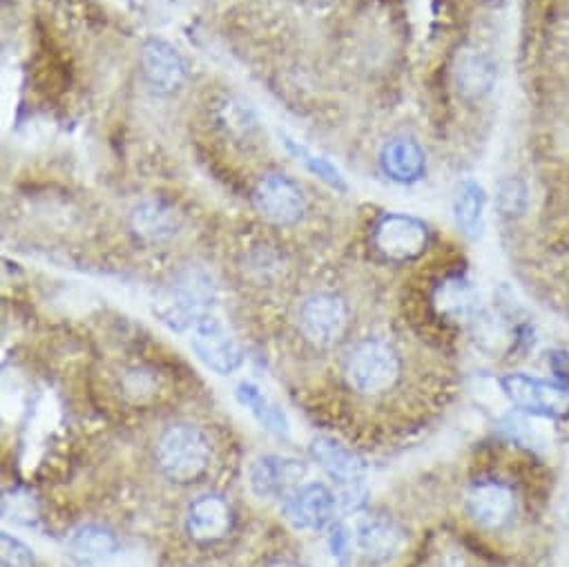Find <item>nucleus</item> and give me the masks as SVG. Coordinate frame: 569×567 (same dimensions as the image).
Returning <instances> with one entry per match:
<instances>
[{"label": "nucleus", "mask_w": 569, "mask_h": 567, "mask_svg": "<svg viewBox=\"0 0 569 567\" xmlns=\"http://www.w3.org/2000/svg\"><path fill=\"white\" fill-rule=\"evenodd\" d=\"M565 518H567V523H569V507H567V516H565Z\"/></svg>", "instance_id": "nucleus-28"}, {"label": "nucleus", "mask_w": 569, "mask_h": 567, "mask_svg": "<svg viewBox=\"0 0 569 567\" xmlns=\"http://www.w3.org/2000/svg\"><path fill=\"white\" fill-rule=\"evenodd\" d=\"M500 385L513 407L531 416L560 418L569 411V389L565 385H556L525 374H511L502 378Z\"/></svg>", "instance_id": "nucleus-4"}, {"label": "nucleus", "mask_w": 569, "mask_h": 567, "mask_svg": "<svg viewBox=\"0 0 569 567\" xmlns=\"http://www.w3.org/2000/svg\"><path fill=\"white\" fill-rule=\"evenodd\" d=\"M157 462L172 483H192L210 465V442L197 427L174 425L159 440Z\"/></svg>", "instance_id": "nucleus-1"}, {"label": "nucleus", "mask_w": 569, "mask_h": 567, "mask_svg": "<svg viewBox=\"0 0 569 567\" xmlns=\"http://www.w3.org/2000/svg\"><path fill=\"white\" fill-rule=\"evenodd\" d=\"M141 72L154 92L174 94L186 83L188 66L174 46L163 39H150L141 48Z\"/></svg>", "instance_id": "nucleus-11"}, {"label": "nucleus", "mask_w": 569, "mask_h": 567, "mask_svg": "<svg viewBox=\"0 0 569 567\" xmlns=\"http://www.w3.org/2000/svg\"><path fill=\"white\" fill-rule=\"evenodd\" d=\"M376 248L391 261H409L429 246V226L411 215H385L373 230Z\"/></svg>", "instance_id": "nucleus-6"}, {"label": "nucleus", "mask_w": 569, "mask_h": 567, "mask_svg": "<svg viewBox=\"0 0 569 567\" xmlns=\"http://www.w3.org/2000/svg\"><path fill=\"white\" fill-rule=\"evenodd\" d=\"M380 168L396 183H416L427 172V155L411 139H391L380 152Z\"/></svg>", "instance_id": "nucleus-16"}, {"label": "nucleus", "mask_w": 569, "mask_h": 567, "mask_svg": "<svg viewBox=\"0 0 569 567\" xmlns=\"http://www.w3.org/2000/svg\"><path fill=\"white\" fill-rule=\"evenodd\" d=\"M237 400L241 402V407H246L254 416V420L263 429H268V431H272L277 436H287L289 434V422H287V418H283L281 409H277L257 387L241 385L237 389Z\"/></svg>", "instance_id": "nucleus-21"}, {"label": "nucleus", "mask_w": 569, "mask_h": 567, "mask_svg": "<svg viewBox=\"0 0 569 567\" xmlns=\"http://www.w3.org/2000/svg\"><path fill=\"white\" fill-rule=\"evenodd\" d=\"M270 567H305V565L293 563V560H279V563H272Z\"/></svg>", "instance_id": "nucleus-27"}, {"label": "nucleus", "mask_w": 569, "mask_h": 567, "mask_svg": "<svg viewBox=\"0 0 569 567\" xmlns=\"http://www.w3.org/2000/svg\"><path fill=\"white\" fill-rule=\"evenodd\" d=\"M34 565V554L32 549L10 536V534H3V567H32Z\"/></svg>", "instance_id": "nucleus-25"}, {"label": "nucleus", "mask_w": 569, "mask_h": 567, "mask_svg": "<svg viewBox=\"0 0 569 567\" xmlns=\"http://www.w3.org/2000/svg\"><path fill=\"white\" fill-rule=\"evenodd\" d=\"M356 545L371 563L389 560L402 545V529L385 516H367L358 523Z\"/></svg>", "instance_id": "nucleus-15"}, {"label": "nucleus", "mask_w": 569, "mask_h": 567, "mask_svg": "<svg viewBox=\"0 0 569 567\" xmlns=\"http://www.w3.org/2000/svg\"><path fill=\"white\" fill-rule=\"evenodd\" d=\"M513 491L496 480L478 483L467 496V509L471 518L489 529H498L513 516Z\"/></svg>", "instance_id": "nucleus-14"}, {"label": "nucleus", "mask_w": 569, "mask_h": 567, "mask_svg": "<svg viewBox=\"0 0 569 567\" xmlns=\"http://www.w3.org/2000/svg\"><path fill=\"white\" fill-rule=\"evenodd\" d=\"M154 314L172 331L192 329L203 316H208V284H174V287L159 294Z\"/></svg>", "instance_id": "nucleus-10"}, {"label": "nucleus", "mask_w": 569, "mask_h": 567, "mask_svg": "<svg viewBox=\"0 0 569 567\" xmlns=\"http://www.w3.org/2000/svg\"><path fill=\"white\" fill-rule=\"evenodd\" d=\"M349 385L367 396L389 391L400 378V360L396 351L380 340L356 345L347 358Z\"/></svg>", "instance_id": "nucleus-3"}, {"label": "nucleus", "mask_w": 569, "mask_h": 567, "mask_svg": "<svg viewBox=\"0 0 569 567\" xmlns=\"http://www.w3.org/2000/svg\"><path fill=\"white\" fill-rule=\"evenodd\" d=\"M349 327L347 305L331 294L311 296L300 309V329L318 347H331L342 340Z\"/></svg>", "instance_id": "nucleus-9"}, {"label": "nucleus", "mask_w": 569, "mask_h": 567, "mask_svg": "<svg viewBox=\"0 0 569 567\" xmlns=\"http://www.w3.org/2000/svg\"><path fill=\"white\" fill-rule=\"evenodd\" d=\"M252 203L257 212L274 226H293L307 210L302 188L287 175L263 177L252 192Z\"/></svg>", "instance_id": "nucleus-5"}, {"label": "nucleus", "mask_w": 569, "mask_h": 567, "mask_svg": "<svg viewBox=\"0 0 569 567\" xmlns=\"http://www.w3.org/2000/svg\"><path fill=\"white\" fill-rule=\"evenodd\" d=\"M473 302H476V296L467 281L453 279V281L445 284V289H442V309L445 311L465 316L473 309Z\"/></svg>", "instance_id": "nucleus-23"}, {"label": "nucleus", "mask_w": 569, "mask_h": 567, "mask_svg": "<svg viewBox=\"0 0 569 567\" xmlns=\"http://www.w3.org/2000/svg\"><path fill=\"white\" fill-rule=\"evenodd\" d=\"M70 554L79 563H101L110 556H114L119 543L117 536L99 525H86L77 529L70 538Z\"/></svg>", "instance_id": "nucleus-20"}, {"label": "nucleus", "mask_w": 569, "mask_h": 567, "mask_svg": "<svg viewBox=\"0 0 569 567\" xmlns=\"http://www.w3.org/2000/svg\"><path fill=\"white\" fill-rule=\"evenodd\" d=\"M482 215H485V190L480 183L465 179L456 188L453 197V219L462 235L478 237L482 230Z\"/></svg>", "instance_id": "nucleus-19"}, {"label": "nucleus", "mask_w": 569, "mask_h": 567, "mask_svg": "<svg viewBox=\"0 0 569 567\" xmlns=\"http://www.w3.org/2000/svg\"><path fill=\"white\" fill-rule=\"evenodd\" d=\"M192 349L199 360L219 376H230L241 367L243 354L237 340L214 316H203L192 327Z\"/></svg>", "instance_id": "nucleus-8"}, {"label": "nucleus", "mask_w": 569, "mask_h": 567, "mask_svg": "<svg viewBox=\"0 0 569 567\" xmlns=\"http://www.w3.org/2000/svg\"><path fill=\"white\" fill-rule=\"evenodd\" d=\"M551 367H553V371L567 382L569 380V358L567 356H562V354H553V358H551Z\"/></svg>", "instance_id": "nucleus-26"}, {"label": "nucleus", "mask_w": 569, "mask_h": 567, "mask_svg": "<svg viewBox=\"0 0 569 567\" xmlns=\"http://www.w3.org/2000/svg\"><path fill=\"white\" fill-rule=\"evenodd\" d=\"M496 83V66L480 52H465L456 66V86L467 99H482Z\"/></svg>", "instance_id": "nucleus-17"}, {"label": "nucleus", "mask_w": 569, "mask_h": 567, "mask_svg": "<svg viewBox=\"0 0 569 567\" xmlns=\"http://www.w3.org/2000/svg\"><path fill=\"white\" fill-rule=\"evenodd\" d=\"M232 507L223 496L217 494H203L192 500L186 516L188 534L194 540L212 543L223 538L232 529Z\"/></svg>", "instance_id": "nucleus-13"}, {"label": "nucleus", "mask_w": 569, "mask_h": 567, "mask_svg": "<svg viewBox=\"0 0 569 567\" xmlns=\"http://www.w3.org/2000/svg\"><path fill=\"white\" fill-rule=\"evenodd\" d=\"M287 146H289V150L316 175V177H320L325 183H329L331 188H338V190H347V186H345V179H342V175H340V170L336 168V166H331L327 159H322V157H316L311 150H307L305 146H298L293 139H289L287 141Z\"/></svg>", "instance_id": "nucleus-22"}, {"label": "nucleus", "mask_w": 569, "mask_h": 567, "mask_svg": "<svg viewBox=\"0 0 569 567\" xmlns=\"http://www.w3.org/2000/svg\"><path fill=\"white\" fill-rule=\"evenodd\" d=\"M132 230L146 241H163L179 228L177 212L161 201H143L132 212Z\"/></svg>", "instance_id": "nucleus-18"}, {"label": "nucleus", "mask_w": 569, "mask_h": 567, "mask_svg": "<svg viewBox=\"0 0 569 567\" xmlns=\"http://www.w3.org/2000/svg\"><path fill=\"white\" fill-rule=\"evenodd\" d=\"M311 456L333 480L340 507L347 511L360 509L367 498V467L362 458L333 438H316Z\"/></svg>", "instance_id": "nucleus-2"}, {"label": "nucleus", "mask_w": 569, "mask_h": 567, "mask_svg": "<svg viewBox=\"0 0 569 567\" xmlns=\"http://www.w3.org/2000/svg\"><path fill=\"white\" fill-rule=\"evenodd\" d=\"M527 188L520 179H505L498 188V206L505 215H522L527 208Z\"/></svg>", "instance_id": "nucleus-24"}, {"label": "nucleus", "mask_w": 569, "mask_h": 567, "mask_svg": "<svg viewBox=\"0 0 569 567\" xmlns=\"http://www.w3.org/2000/svg\"><path fill=\"white\" fill-rule=\"evenodd\" d=\"M338 507V494L322 483L300 485L293 494L283 498V514H287L289 523L298 529L311 531L327 529L336 520Z\"/></svg>", "instance_id": "nucleus-7"}, {"label": "nucleus", "mask_w": 569, "mask_h": 567, "mask_svg": "<svg viewBox=\"0 0 569 567\" xmlns=\"http://www.w3.org/2000/svg\"><path fill=\"white\" fill-rule=\"evenodd\" d=\"M307 469L296 458L263 456L250 469V487L259 498H287L300 487Z\"/></svg>", "instance_id": "nucleus-12"}]
</instances>
